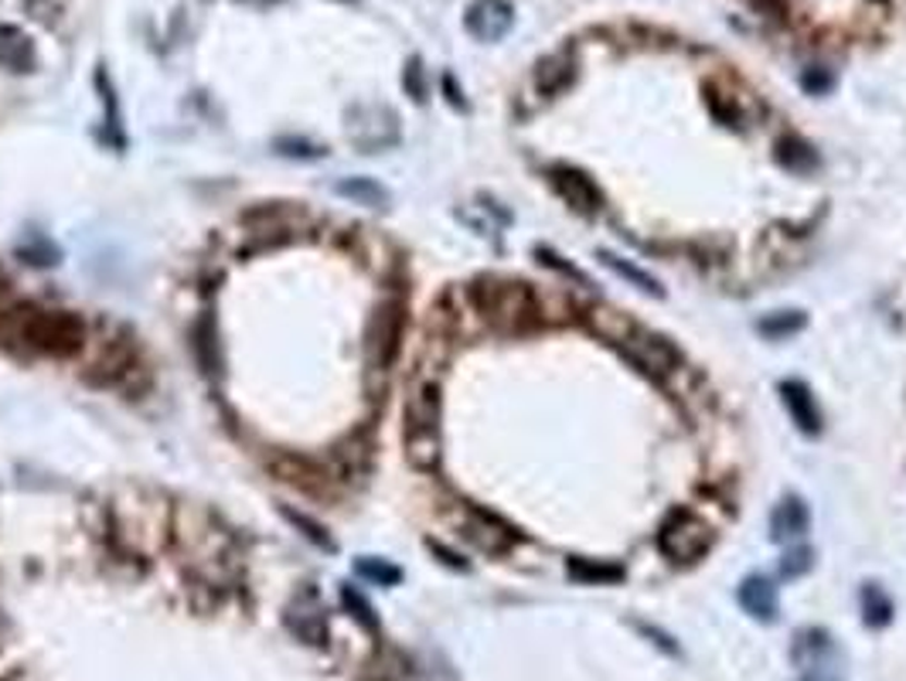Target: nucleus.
Listing matches in <instances>:
<instances>
[{"mask_svg":"<svg viewBox=\"0 0 906 681\" xmlns=\"http://www.w3.org/2000/svg\"><path fill=\"white\" fill-rule=\"evenodd\" d=\"M86 341V327L75 314L45 311L38 304H8L0 307V344L17 358L51 354L69 358Z\"/></svg>","mask_w":906,"mask_h":681,"instance_id":"1","label":"nucleus"},{"mask_svg":"<svg viewBox=\"0 0 906 681\" xmlns=\"http://www.w3.org/2000/svg\"><path fill=\"white\" fill-rule=\"evenodd\" d=\"M470 296H474L477 311H481V317L504 335L528 331V327L536 324V317H539L536 296H531V290L525 283H509V280H491L488 277V280L474 283Z\"/></svg>","mask_w":906,"mask_h":681,"instance_id":"2","label":"nucleus"},{"mask_svg":"<svg viewBox=\"0 0 906 681\" xmlns=\"http://www.w3.org/2000/svg\"><path fill=\"white\" fill-rule=\"evenodd\" d=\"M406 453L416 471H433L440 463V389L419 386L406 399Z\"/></svg>","mask_w":906,"mask_h":681,"instance_id":"3","label":"nucleus"},{"mask_svg":"<svg viewBox=\"0 0 906 681\" xmlns=\"http://www.w3.org/2000/svg\"><path fill=\"white\" fill-rule=\"evenodd\" d=\"M403 324H406V307L403 300H385L376 307L365 331V362L371 372H389L399 344H403Z\"/></svg>","mask_w":906,"mask_h":681,"instance_id":"4","label":"nucleus"},{"mask_svg":"<svg viewBox=\"0 0 906 681\" xmlns=\"http://www.w3.org/2000/svg\"><path fill=\"white\" fill-rule=\"evenodd\" d=\"M712 542H715V532L702 522V518L682 511L664 522V528L658 535V549L672 562L688 566V562H699L712 549Z\"/></svg>","mask_w":906,"mask_h":681,"instance_id":"5","label":"nucleus"},{"mask_svg":"<svg viewBox=\"0 0 906 681\" xmlns=\"http://www.w3.org/2000/svg\"><path fill=\"white\" fill-rule=\"evenodd\" d=\"M348 141L365 154L392 147L399 141L395 113L389 106H355L348 113Z\"/></svg>","mask_w":906,"mask_h":681,"instance_id":"6","label":"nucleus"},{"mask_svg":"<svg viewBox=\"0 0 906 681\" xmlns=\"http://www.w3.org/2000/svg\"><path fill=\"white\" fill-rule=\"evenodd\" d=\"M794 665L801 668V681H842L835 665V647L824 631H805L794 637Z\"/></svg>","mask_w":906,"mask_h":681,"instance_id":"7","label":"nucleus"},{"mask_svg":"<svg viewBox=\"0 0 906 681\" xmlns=\"http://www.w3.org/2000/svg\"><path fill=\"white\" fill-rule=\"evenodd\" d=\"M621 348H624L627 358L641 372H648V375H669L682 362V354H678V348L672 341H664L658 335H648V331H637V327L621 341Z\"/></svg>","mask_w":906,"mask_h":681,"instance_id":"8","label":"nucleus"},{"mask_svg":"<svg viewBox=\"0 0 906 681\" xmlns=\"http://www.w3.org/2000/svg\"><path fill=\"white\" fill-rule=\"evenodd\" d=\"M461 532L464 538L474 545V549H481L488 556H504L515 545V532L501 522V518L481 511V508H470L464 514V522H461Z\"/></svg>","mask_w":906,"mask_h":681,"instance_id":"9","label":"nucleus"},{"mask_svg":"<svg viewBox=\"0 0 906 681\" xmlns=\"http://www.w3.org/2000/svg\"><path fill=\"white\" fill-rule=\"evenodd\" d=\"M512 24H515V11L509 0H474L464 17V27L477 41H501L512 32Z\"/></svg>","mask_w":906,"mask_h":681,"instance_id":"10","label":"nucleus"},{"mask_svg":"<svg viewBox=\"0 0 906 681\" xmlns=\"http://www.w3.org/2000/svg\"><path fill=\"white\" fill-rule=\"evenodd\" d=\"M552 184L555 191L563 195V202L573 208V211H583V215H597L603 198H600V187L586 178L583 171H573V168H555L552 171Z\"/></svg>","mask_w":906,"mask_h":681,"instance_id":"11","label":"nucleus"},{"mask_svg":"<svg viewBox=\"0 0 906 681\" xmlns=\"http://www.w3.org/2000/svg\"><path fill=\"white\" fill-rule=\"evenodd\" d=\"M808 528H811V514L801 498H784L774 504V511H770V538L778 545L801 542L808 535Z\"/></svg>","mask_w":906,"mask_h":681,"instance_id":"12","label":"nucleus"},{"mask_svg":"<svg viewBox=\"0 0 906 681\" xmlns=\"http://www.w3.org/2000/svg\"><path fill=\"white\" fill-rule=\"evenodd\" d=\"M270 467L280 481L293 484V487H301L307 490V495H321V490L328 487V474L317 467L314 460L307 457H293V453H277L270 460Z\"/></svg>","mask_w":906,"mask_h":681,"instance_id":"13","label":"nucleus"},{"mask_svg":"<svg viewBox=\"0 0 906 681\" xmlns=\"http://www.w3.org/2000/svg\"><path fill=\"white\" fill-rule=\"evenodd\" d=\"M0 65L8 72H32L35 69V45L14 24H0Z\"/></svg>","mask_w":906,"mask_h":681,"instance_id":"14","label":"nucleus"},{"mask_svg":"<svg viewBox=\"0 0 906 681\" xmlns=\"http://www.w3.org/2000/svg\"><path fill=\"white\" fill-rule=\"evenodd\" d=\"M736 596H739L743 610L750 617H757V620H774L778 617V589L770 580H763V576L743 580Z\"/></svg>","mask_w":906,"mask_h":681,"instance_id":"15","label":"nucleus"},{"mask_svg":"<svg viewBox=\"0 0 906 681\" xmlns=\"http://www.w3.org/2000/svg\"><path fill=\"white\" fill-rule=\"evenodd\" d=\"M781 396H784V402H787V409H791L794 423L801 426L808 436H815V433L821 429V413H818V402H815V396L808 392L805 381H784Z\"/></svg>","mask_w":906,"mask_h":681,"instance_id":"16","label":"nucleus"},{"mask_svg":"<svg viewBox=\"0 0 906 681\" xmlns=\"http://www.w3.org/2000/svg\"><path fill=\"white\" fill-rule=\"evenodd\" d=\"M573 78H576V62L570 59V54H552V59H546L536 69V86H539L542 96H555V93L570 89Z\"/></svg>","mask_w":906,"mask_h":681,"instance_id":"17","label":"nucleus"},{"mask_svg":"<svg viewBox=\"0 0 906 681\" xmlns=\"http://www.w3.org/2000/svg\"><path fill=\"white\" fill-rule=\"evenodd\" d=\"M192 344H195V354H198V365L201 372L208 375H219L222 372V354H219V331H216V324H211L208 317L195 324V331H192Z\"/></svg>","mask_w":906,"mask_h":681,"instance_id":"18","label":"nucleus"},{"mask_svg":"<svg viewBox=\"0 0 906 681\" xmlns=\"http://www.w3.org/2000/svg\"><path fill=\"white\" fill-rule=\"evenodd\" d=\"M338 195L352 198V202H358V205H368V208H382V205L389 202L385 187H382V184H376V181H368V178L341 181V184H338Z\"/></svg>","mask_w":906,"mask_h":681,"instance_id":"19","label":"nucleus"},{"mask_svg":"<svg viewBox=\"0 0 906 681\" xmlns=\"http://www.w3.org/2000/svg\"><path fill=\"white\" fill-rule=\"evenodd\" d=\"M859 604H862V613H866V623H869V627H883V623L890 620V613H893L886 593L879 589V586H872V583L862 586Z\"/></svg>","mask_w":906,"mask_h":681,"instance_id":"20","label":"nucleus"},{"mask_svg":"<svg viewBox=\"0 0 906 681\" xmlns=\"http://www.w3.org/2000/svg\"><path fill=\"white\" fill-rule=\"evenodd\" d=\"M600 259L617 272V277H624L627 283H634L637 290H645V293H651V296H658L661 293V287L654 283V277H648L645 269H637V266H630V263H624L621 256H614V253H600Z\"/></svg>","mask_w":906,"mask_h":681,"instance_id":"21","label":"nucleus"},{"mask_svg":"<svg viewBox=\"0 0 906 681\" xmlns=\"http://www.w3.org/2000/svg\"><path fill=\"white\" fill-rule=\"evenodd\" d=\"M570 572L576 580L583 583H614L624 576V569L621 566H607V562H586V559H573L570 562Z\"/></svg>","mask_w":906,"mask_h":681,"instance_id":"22","label":"nucleus"},{"mask_svg":"<svg viewBox=\"0 0 906 681\" xmlns=\"http://www.w3.org/2000/svg\"><path fill=\"white\" fill-rule=\"evenodd\" d=\"M355 569H358L362 580H371V583H379V586H395L399 580H403V572H399V566H392V562H385V559H371V556L358 559Z\"/></svg>","mask_w":906,"mask_h":681,"instance_id":"23","label":"nucleus"},{"mask_svg":"<svg viewBox=\"0 0 906 681\" xmlns=\"http://www.w3.org/2000/svg\"><path fill=\"white\" fill-rule=\"evenodd\" d=\"M283 518H286V522H290L293 528H301V532H304V538H310L314 545H321V549L334 552V542H331V535L325 532V525H317L310 514H304V511H293V508H283Z\"/></svg>","mask_w":906,"mask_h":681,"instance_id":"24","label":"nucleus"},{"mask_svg":"<svg viewBox=\"0 0 906 681\" xmlns=\"http://www.w3.org/2000/svg\"><path fill=\"white\" fill-rule=\"evenodd\" d=\"M24 8H28V14L45 24V27H56L69 8V0H24Z\"/></svg>","mask_w":906,"mask_h":681,"instance_id":"25","label":"nucleus"},{"mask_svg":"<svg viewBox=\"0 0 906 681\" xmlns=\"http://www.w3.org/2000/svg\"><path fill=\"white\" fill-rule=\"evenodd\" d=\"M341 599H344V607H348L352 613H355V620L362 623V627H368V631H376L379 627V620L371 617V607H368V599L358 593V589H352V586H344L341 589Z\"/></svg>","mask_w":906,"mask_h":681,"instance_id":"26","label":"nucleus"},{"mask_svg":"<svg viewBox=\"0 0 906 681\" xmlns=\"http://www.w3.org/2000/svg\"><path fill=\"white\" fill-rule=\"evenodd\" d=\"M403 86L406 93L416 99V102H426V72H423V62L419 59H409L406 72H403Z\"/></svg>","mask_w":906,"mask_h":681,"instance_id":"27","label":"nucleus"},{"mask_svg":"<svg viewBox=\"0 0 906 681\" xmlns=\"http://www.w3.org/2000/svg\"><path fill=\"white\" fill-rule=\"evenodd\" d=\"M805 324V317L801 314H791V311H784L781 317H770V320H763L760 324V331L763 335H770V338H781V335H787V331H797V327Z\"/></svg>","mask_w":906,"mask_h":681,"instance_id":"28","label":"nucleus"},{"mask_svg":"<svg viewBox=\"0 0 906 681\" xmlns=\"http://www.w3.org/2000/svg\"><path fill=\"white\" fill-rule=\"evenodd\" d=\"M811 569V549H797V552H787L781 559V576L794 580V576H801V572Z\"/></svg>","mask_w":906,"mask_h":681,"instance_id":"29","label":"nucleus"},{"mask_svg":"<svg viewBox=\"0 0 906 681\" xmlns=\"http://www.w3.org/2000/svg\"><path fill=\"white\" fill-rule=\"evenodd\" d=\"M801 86H805L808 93H824V89L832 86V75L824 72V69H818V65H811V69L801 75Z\"/></svg>","mask_w":906,"mask_h":681,"instance_id":"30","label":"nucleus"},{"mask_svg":"<svg viewBox=\"0 0 906 681\" xmlns=\"http://www.w3.org/2000/svg\"><path fill=\"white\" fill-rule=\"evenodd\" d=\"M277 147H280V154H286V157H317V154H321L317 147H310V150H307V144H304V141H280Z\"/></svg>","mask_w":906,"mask_h":681,"instance_id":"31","label":"nucleus"},{"mask_svg":"<svg viewBox=\"0 0 906 681\" xmlns=\"http://www.w3.org/2000/svg\"><path fill=\"white\" fill-rule=\"evenodd\" d=\"M238 4H249V8H270V4H280V0H238Z\"/></svg>","mask_w":906,"mask_h":681,"instance_id":"32","label":"nucleus"},{"mask_svg":"<svg viewBox=\"0 0 906 681\" xmlns=\"http://www.w3.org/2000/svg\"><path fill=\"white\" fill-rule=\"evenodd\" d=\"M757 4H763V8H778V0H757Z\"/></svg>","mask_w":906,"mask_h":681,"instance_id":"33","label":"nucleus"}]
</instances>
